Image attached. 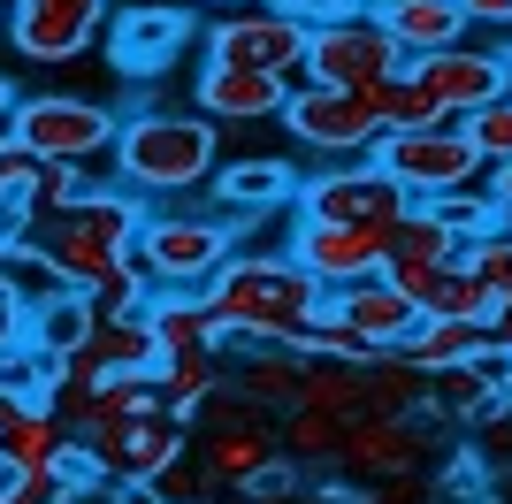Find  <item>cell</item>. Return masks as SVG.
Segmentation results:
<instances>
[{
    "label": "cell",
    "mask_w": 512,
    "mask_h": 504,
    "mask_svg": "<svg viewBox=\"0 0 512 504\" xmlns=\"http://www.w3.org/2000/svg\"><path fill=\"white\" fill-rule=\"evenodd\" d=\"M321 298L329 291L291 252H245V245L199 283V306H207V329H214V352L222 359L253 352V344H291L321 314Z\"/></svg>",
    "instance_id": "6da1fadb"
},
{
    "label": "cell",
    "mask_w": 512,
    "mask_h": 504,
    "mask_svg": "<svg viewBox=\"0 0 512 504\" xmlns=\"http://www.w3.org/2000/svg\"><path fill=\"white\" fill-rule=\"evenodd\" d=\"M107 161H115V184H130L153 207L161 199H192V191H207L214 161H222V123L176 115V107H138V115L115 123Z\"/></svg>",
    "instance_id": "7a4b0ae2"
},
{
    "label": "cell",
    "mask_w": 512,
    "mask_h": 504,
    "mask_svg": "<svg viewBox=\"0 0 512 504\" xmlns=\"http://www.w3.org/2000/svg\"><path fill=\"white\" fill-rule=\"evenodd\" d=\"M146 207L153 199H138L130 184H115V191H100L92 184L85 199H69V207H54V214H39L31 222V237H39L46 252H54V268H62V283L69 291H100L107 275L130 260V245H138V222H146Z\"/></svg>",
    "instance_id": "3957f363"
},
{
    "label": "cell",
    "mask_w": 512,
    "mask_h": 504,
    "mask_svg": "<svg viewBox=\"0 0 512 504\" xmlns=\"http://www.w3.org/2000/svg\"><path fill=\"white\" fill-rule=\"evenodd\" d=\"M237 237H245V222H230L222 207H176V199H161V207H146V222H138L130 260H138L146 283H161V291H199L237 252Z\"/></svg>",
    "instance_id": "277c9868"
},
{
    "label": "cell",
    "mask_w": 512,
    "mask_h": 504,
    "mask_svg": "<svg viewBox=\"0 0 512 504\" xmlns=\"http://www.w3.org/2000/svg\"><path fill=\"white\" fill-rule=\"evenodd\" d=\"M115 100H92V92H31L8 107V138H16L31 161H107L115 146Z\"/></svg>",
    "instance_id": "5b68a950"
},
{
    "label": "cell",
    "mask_w": 512,
    "mask_h": 504,
    "mask_svg": "<svg viewBox=\"0 0 512 504\" xmlns=\"http://www.w3.org/2000/svg\"><path fill=\"white\" fill-rule=\"evenodd\" d=\"M367 161L390 168V176H398L413 199H436V191L482 184V153L467 146L459 115H444V123H421V130H375Z\"/></svg>",
    "instance_id": "8992f818"
},
{
    "label": "cell",
    "mask_w": 512,
    "mask_h": 504,
    "mask_svg": "<svg viewBox=\"0 0 512 504\" xmlns=\"http://www.w3.org/2000/svg\"><path fill=\"white\" fill-rule=\"evenodd\" d=\"M276 123L291 130L299 153H329V161H360L375 146V130H383L375 107H367V92H337V84H314V77H291Z\"/></svg>",
    "instance_id": "52a82bcc"
},
{
    "label": "cell",
    "mask_w": 512,
    "mask_h": 504,
    "mask_svg": "<svg viewBox=\"0 0 512 504\" xmlns=\"http://www.w3.org/2000/svg\"><path fill=\"white\" fill-rule=\"evenodd\" d=\"M413 207V191L390 176V168H375L360 153V161H329L321 176H299V191H291V214H314V222H360V230H390L398 214Z\"/></svg>",
    "instance_id": "ba28073f"
},
{
    "label": "cell",
    "mask_w": 512,
    "mask_h": 504,
    "mask_svg": "<svg viewBox=\"0 0 512 504\" xmlns=\"http://www.w3.org/2000/svg\"><path fill=\"white\" fill-rule=\"evenodd\" d=\"M107 16H115V0H8L0 31H8V46L23 62L62 69V62H85L107 39Z\"/></svg>",
    "instance_id": "9c48e42d"
},
{
    "label": "cell",
    "mask_w": 512,
    "mask_h": 504,
    "mask_svg": "<svg viewBox=\"0 0 512 504\" xmlns=\"http://www.w3.org/2000/svg\"><path fill=\"white\" fill-rule=\"evenodd\" d=\"M207 46V62H237V69H268V77H299L306 69V23L283 16L276 0H260V8H230V16H214V31H199Z\"/></svg>",
    "instance_id": "30bf717a"
},
{
    "label": "cell",
    "mask_w": 512,
    "mask_h": 504,
    "mask_svg": "<svg viewBox=\"0 0 512 504\" xmlns=\"http://www.w3.org/2000/svg\"><path fill=\"white\" fill-rule=\"evenodd\" d=\"M100 46H107V62H115L123 84H153L199 46V16L192 8H115Z\"/></svg>",
    "instance_id": "8fae6325"
},
{
    "label": "cell",
    "mask_w": 512,
    "mask_h": 504,
    "mask_svg": "<svg viewBox=\"0 0 512 504\" xmlns=\"http://www.w3.org/2000/svg\"><path fill=\"white\" fill-rule=\"evenodd\" d=\"M406 69V46L390 39L375 16H337V23H314L306 31V69L299 77L314 84H337V92H360V84Z\"/></svg>",
    "instance_id": "7c38bea8"
},
{
    "label": "cell",
    "mask_w": 512,
    "mask_h": 504,
    "mask_svg": "<svg viewBox=\"0 0 512 504\" xmlns=\"http://www.w3.org/2000/svg\"><path fill=\"white\" fill-rule=\"evenodd\" d=\"M428 443H436V428L421 413H360V420H344V436H337V466L344 474H367V482H383V489L421 482Z\"/></svg>",
    "instance_id": "4fadbf2b"
},
{
    "label": "cell",
    "mask_w": 512,
    "mask_h": 504,
    "mask_svg": "<svg viewBox=\"0 0 512 504\" xmlns=\"http://www.w3.org/2000/svg\"><path fill=\"white\" fill-rule=\"evenodd\" d=\"M406 77L421 84L428 100L444 107V115H474V107H490L512 92V62L497 54V46H436V54H413Z\"/></svg>",
    "instance_id": "5bb4252c"
},
{
    "label": "cell",
    "mask_w": 512,
    "mask_h": 504,
    "mask_svg": "<svg viewBox=\"0 0 512 504\" xmlns=\"http://www.w3.org/2000/svg\"><path fill=\"white\" fill-rule=\"evenodd\" d=\"M291 260L314 275L321 291L337 283H360V275H383V230H360V222H314V214H291Z\"/></svg>",
    "instance_id": "9a60e30c"
},
{
    "label": "cell",
    "mask_w": 512,
    "mask_h": 504,
    "mask_svg": "<svg viewBox=\"0 0 512 504\" xmlns=\"http://www.w3.org/2000/svg\"><path fill=\"white\" fill-rule=\"evenodd\" d=\"M207 184H214V207L230 214V222H245V230H253V222H268L276 207H291L299 168L276 161V153H245V161H230V153H222Z\"/></svg>",
    "instance_id": "2e32d148"
},
{
    "label": "cell",
    "mask_w": 512,
    "mask_h": 504,
    "mask_svg": "<svg viewBox=\"0 0 512 504\" xmlns=\"http://www.w3.org/2000/svg\"><path fill=\"white\" fill-rule=\"evenodd\" d=\"M283 92H291L283 77H268V69H237V62H207V69H199V84H192L199 115H207V123H222V130L268 123V115L283 107Z\"/></svg>",
    "instance_id": "e0dca14e"
},
{
    "label": "cell",
    "mask_w": 512,
    "mask_h": 504,
    "mask_svg": "<svg viewBox=\"0 0 512 504\" xmlns=\"http://www.w3.org/2000/svg\"><path fill=\"white\" fill-rule=\"evenodd\" d=\"M329 314H344L367 344L398 352V344L413 336V321H421V306H413L390 275H360V283H337V291H329Z\"/></svg>",
    "instance_id": "ac0fdd59"
},
{
    "label": "cell",
    "mask_w": 512,
    "mask_h": 504,
    "mask_svg": "<svg viewBox=\"0 0 512 504\" xmlns=\"http://www.w3.org/2000/svg\"><path fill=\"white\" fill-rule=\"evenodd\" d=\"M276 451H283L276 420H260V428H214V436H192L184 459L199 466V482H207V497H214V489H245Z\"/></svg>",
    "instance_id": "d6986e66"
},
{
    "label": "cell",
    "mask_w": 512,
    "mask_h": 504,
    "mask_svg": "<svg viewBox=\"0 0 512 504\" xmlns=\"http://www.w3.org/2000/svg\"><path fill=\"white\" fill-rule=\"evenodd\" d=\"M184 451H192V420H176L169 405H161V413H138V420H123V436H115L107 482H153V474L176 466Z\"/></svg>",
    "instance_id": "ffe728a7"
},
{
    "label": "cell",
    "mask_w": 512,
    "mask_h": 504,
    "mask_svg": "<svg viewBox=\"0 0 512 504\" xmlns=\"http://www.w3.org/2000/svg\"><path fill=\"white\" fill-rule=\"evenodd\" d=\"M367 16L406 46V62L413 54H436V46H459L474 31V23L459 16V0H367Z\"/></svg>",
    "instance_id": "44dd1931"
},
{
    "label": "cell",
    "mask_w": 512,
    "mask_h": 504,
    "mask_svg": "<svg viewBox=\"0 0 512 504\" xmlns=\"http://www.w3.org/2000/svg\"><path fill=\"white\" fill-rule=\"evenodd\" d=\"M62 436H69V420L54 413V405L0 390V466H8V474H16V466H54Z\"/></svg>",
    "instance_id": "7402d4cb"
},
{
    "label": "cell",
    "mask_w": 512,
    "mask_h": 504,
    "mask_svg": "<svg viewBox=\"0 0 512 504\" xmlns=\"http://www.w3.org/2000/svg\"><path fill=\"white\" fill-rule=\"evenodd\" d=\"M497 405H512V398H497L490 382L474 375V359L436 367V375H428V390H421V420H428V428H474V420L497 413Z\"/></svg>",
    "instance_id": "603a6c76"
},
{
    "label": "cell",
    "mask_w": 512,
    "mask_h": 504,
    "mask_svg": "<svg viewBox=\"0 0 512 504\" xmlns=\"http://www.w3.org/2000/svg\"><path fill=\"white\" fill-rule=\"evenodd\" d=\"M230 382L253 405H268V413H291V405H299V382H306V359L283 352V344H253V352H237Z\"/></svg>",
    "instance_id": "cb8c5ba5"
},
{
    "label": "cell",
    "mask_w": 512,
    "mask_h": 504,
    "mask_svg": "<svg viewBox=\"0 0 512 504\" xmlns=\"http://www.w3.org/2000/svg\"><path fill=\"white\" fill-rule=\"evenodd\" d=\"M146 329H153V352H161V359H176V352H199V344H214V329H207V306H199V291H161V283H153V298H146Z\"/></svg>",
    "instance_id": "d4e9b609"
},
{
    "label": "cell",
    "mask_w": 512,
    "mask_h": 504,
    "mask_svg": "<svg viewBox=\"0 0 512 504\" xmlns=\"http://www.w3.org/2000/svg\"><path fill=\"white\" fill-rule=\"evenodd\" d=\"M482 321H459V314H421L413 321V336L398 344V352L421 367V375H436V367H459V359H474V344H482Z\"/></svg>",
    "instance_id": "484cf974"
},
{
    "label": "cell",
    "mask_w": 512,
    "mask_h": 504,
    "mask_svg": "<svg viewBox=\"0 0 512 504\" xmlns=\"http://www.w3.org/2000/svg\"><path fill=\"white\" fill-rule=\"evenodd\" d=\"M413 306H421V314H459V321H490L497 291H490V283H482V275L467 268V260H451V268L421 275V291H413Z\"/></svg>",
    "instance_id": "4316f807"
},
{
    "label": "cell",
    "mask_w": 512,
    "mask_h": 504,
    "mask_svg": "<svg viewBox=\"0 0 512 504\" xmlns=\"http://www.w3.org/2000/svg\"><path fill=\"white\" fill-rule=\"evenodd\" d=\"M299 405H314V413H329L344 428V420L367 413V375H360V367H344V359H306Z\"/></svg>",
    "instance_id": "83f0119b"
},
{
    "label": "cell",
    "mask_w": 512,
    "mask_h": 504,
    "mask_svg": "<svg viewBox=\"0 0 512 504\" xmlns=\"http://www.w3.org/2000/svg\"><path fill=\"white\" fill-rule=\"evenodd\" d=\"M23 336H31L39 352L69 359V352L92 336V298H85V291H54V298H39V306H31V329H23Z\"/></svg>",
    "instance_id": "f1b7e54d"
},
{
    "label": "cell",
    "mask_w": 512,
    "mask_h": 504,
    "mask_svg": "<svg viewBox=\"0 0 512 504\" xmlns=\"http://www.w3.org/2000/svg\"><path fill=\"white\" fill-rule=\"evenodd\" d=\"M436 207V222H444L459 245H474V237H497V230H512V214L497 207V191L490 184H459V191H436L428 199Z\"/></svg>",
    "instance_id": "f546056e"
},
{
    "label": "cell",
    "mask_w": 512,
    "mask_h": 504,
    "mask_svg": "<svg viewBox=\"0 0 512 504\" xmlns=\"http://www.w3.org/2000/svg\"><path fill=\"white\" fill-rule=\"evenodd\" d=\"M230 375V359L214 352V344H199V352H176V359H161V405H169L176 420H192V405L207 398L214 382Z\"/></svg>",
    "instance_id": "4dcf8cb0"
},
{
    "label": "cell",
    "mask_w": 512,
    "mask_h": 504,
    "mask_svg": "<svg viewBox=\"0 0 512 504\" xmlns=\"http://www.w3.org/2000/svg\"><path fill=\"white\" fill-rule=\"evenodd\" d=\"M367 375V413H421V390H428V375L413 367L406 352H375L360 367Z\"/></svg>",
    "instance_id": "1f68e13d"
},
{
    "label": "cell",
    "mask_w": 512,
    "mask_h": 504,
    "mask_svg": "<svg viewBox=\"0 0 512 504\" xmlns=\"http://www.w3.org/2000/svg\"><path fill=\"white\" fill-rule=\"evenodd\" d=\"M360 92H367V107H375V123H383V130H421V123H444V107L428 100V92L406 77V69H390V77L360 84Z\"/></svg>",
    "instance_id": "d6a6232c"
},
{
    "label": "cell",
    "mask_w": 512,
    "mask_h": 504,
    "mask_svg": "<svg viewBox=\"0 0 512 504\" xmlns=\"http://www.w3.org/2000/svg\"><path fill=\"white\" fill-rule=\"evenodd\" d=\"M337 420L314 413V405H291V413H276V443L291 466H337Z\"/></svg>",
    "instance_id": "836d02e7"
},
{
    "label": "cell",
    "mask_w": 512,
    "mask_h": 504,
    "mask_svg": "<svg viewBox=\"0 0 512 504\" xmlns=\"http://www.w3.org/2000/svg\"><path fill=\"white\" fill-rule=\"evenodd\" d=\"M260 420H276V413H268V405H253L230 375H222L207 398L192 405V436H214V428H260Z\"/></svg>",
    "instance_id": "e575fe53"
},
{
    "label": "cell",
    "mask_w": 512,
    "mask_h": 504,
    "mask_svg": "<svg viewBox=\"0 0 512 504\" xmlns=\"http://www.w3.org/2000/svg\"><path fill=\"white\" fill-rule=\"evenodd\" d=\"M0 504H85V489L69 482L62 466H16L0 482Z\"/></svg>",
    "instance_id": "d590c367"
},
{
    "label": "cell",
    "mask_w": 512,
    "mask_h": 504,
    "mask_svg": "<svg viewBox=\"0 0 512 504\" xmlns=\"http://www.w3.org/2000/svg\"><path fill=\"white\" fill-rule=\"evenodd\" d=\"M459 130H467V146L482 153V168L512 161V92L490 100V107H474V115H459Z\"/></svg>",
    "instance_id": "8d00e7d4"
},
{
    "label": "cell",
    "mask_w": 512,
    "mask_h": 504,
    "mask_svg": "<svg viewBox=\"0 0 512 504\" xmlns=\"http://www.w3.org/2000/svg\"><path fill=\"white\" fill-rule=\"evenodd\" d=\"M85 191H92L85 161H39V176H31V207L54 214V207H69V199H85Z\"/></svg>",
    "instance_id": "74e56055"
},
{
    "label": "cell",
    "mask_w": 512,
    "mask_h": 504,
    "mask_svg": "<svg viewBox=\"0 0 512 504\" xmlns=\"http://www.w3.org/2000/svg\"><path fill=\"white\" fill-rule=\"evenodd\" d=\"M467 268L490 283V291H512V230H497V237H474L467 245Z\"/></svg>",
    "instance_id": "f35d334b"
},
{
    "label": "cell",
    "mask_w": 512,
    "mask_h": 504,
    "mask_svg": "<svg viewBox=\"0 0 512 504\" xmlns=\"http://www.w3.org/2000/svg\"><path fill=\"white\" fill-rule=\"evenodd\" d=\"M474 436H482V451H474V459L490 466V474H512V405L482 413V420H474Z\"/></svg>",
    "instance_id": "ab89813d"
},
{
    "label": "cell",
    "mask_w": 512,
    "mask_h": 504,
    "mask_svg": "<svg viewBox=\"0 0 512 504\" xmlns=\"http://www.w3.org/2000/svg\"><path fill=\"white\" fill-rule=\"evenodd\" d=\"M153 497H161V504H199V497H207V482H199L192 459H176V466H161V474H153Z\"/></svg>",
    "instance_id": "60d3db41"
},
{
    "label": "cell",
    "mask_w": 512,
    "mask_h": 504,
    "mask_svg": "<svg viewBox=\"0 0 512 504\" xmlns=\"http://www.w3.org/2000/svg\"><path fill=\"white\" fill-rule=\"evenodd\" d=\"M474 375L490 382L497 398H512V344H490V336H482V344H474Z\"/></svg>",
    "instance_id": "b9f144b4"
},
{
    "label": "cell",
    "mask_w": 512,
    "mask_h": 504,
    "mask_svg": "<svg viewBox=\"0 0 512 504\" xmlns=\"http://www.w3.org/2000/svg\"><path fill=\"white\" fill-rule=\"evenodd\" d=\"M283 16H299L306 31H314V23H337V16H367V0H276Z\"/></svg>",
    "instance_id": "7bdbcfd3"
},
{
    "label": "cell",
    "mask_w": 512,
    "mask_h": 504,
    "mask_svg": "<svg viewBox=\"0 0 512 504\" xmlns=\"http://www.w3.org/2000/svg\"><path fill=\"white\" fill-rule=\"evenodd\" d=\"M459 16L474 31H512V0H459Z\"/></svg>",
    "instance_id": "ee69618b"
},
{
    "label": "cell",
    "mask_w": 512,
    "mask_h": 504,
    "mask_svg": "<svg viewBox=\"0 0 512 504\" xmlns=\"http://www.w3.org/2000/svg\"><path fill=\"white\" fill-rule=\"evenodd\" d=\"M482 329H490V344H512V291H497V306H490Z\"/></svg>",
    "instance_id": "f6af8a7d"
},
{
    "label": "cell",
    "mask_w": 512,
    "mask_h": 504,
    "mask_svg": "<svg viewBox=\"0 0 512 504\" xmlns=\"http://www.w3.org/2000/svg\"><path fill=\"white\" fill-rule=\"evenodd\" d=\"M482 184H490V191H497V207H505V214H512V161H497V168H482Z\"/></svg>",
    "instance_id": "bcb514c9"
},
{
    "label": "cell",
    "mask_w": 512,
    "mask_h": 504,
    "mask_svg": "<svg viewBox=\"0 0 512 504\" xmlns=\"http://www.w3.org/2000/svg\"><path fill=\"white\" fill-rule=\"evenodd\" d=\"M367 504H421V489H413V482H390V489H375Z\"/></svg>",
    "instance_id": "7dc6e473"
},
{
    "label": "cell",
    "mask_w": 512,
    "mask_h": 504,
    "mask_svg": "<svg viewBox=\"0 0 512 504\" xmlns=\"http://www.w3.org/2000/svg\"><path fill=\"white\" fill-rule=\"evenodd\" d=\"M192 8H214V16H230V8H260V0H192Z\"/></svg>",
    "instance_id": "c3c4849f"
},
{
    "label": "cell",
    "mask_w": 512,
    "mask_h": 504,
    "mask_svg": "<svg viewBox=\"0 0 512 504\" xmlns=\"http://www.w3.org/2000/svg\"><path fill=\"white\" fill-rule=\"evenodd\" d=\"M8 107H16V84L0 77V130H8Z\"/></svg>",
    "instance_id": "681fc988"
},
{
    "label": "cell",
    "mask_w": 512,
    "mask_h": 504,
    "mask_svg": "<svg viewBox=\"0 0 512 504\" xmlns=\"http://www.w3.org/2000/svg\"><path fill=\"white\" fill-rule=\"evenodd\" d=\"M0 482H8V466H0Z\"/></svg>",
    "instance_id": "f907efd6"
},
{
    "label": "cell",
    "mask_w": 512,
    "mask_h": 504,
    "mask_svg": "<svg viewBox=\"0 0 512 504\" xmlns=\"http://www.w3.org/2000/svg\"><path fill=\"white\" fill-rule=\"evenodd\" d=\"M0 8H8V0H0Z\"/></svg>",
    "instance_id": "816d5d0a"
}]
</instances>
